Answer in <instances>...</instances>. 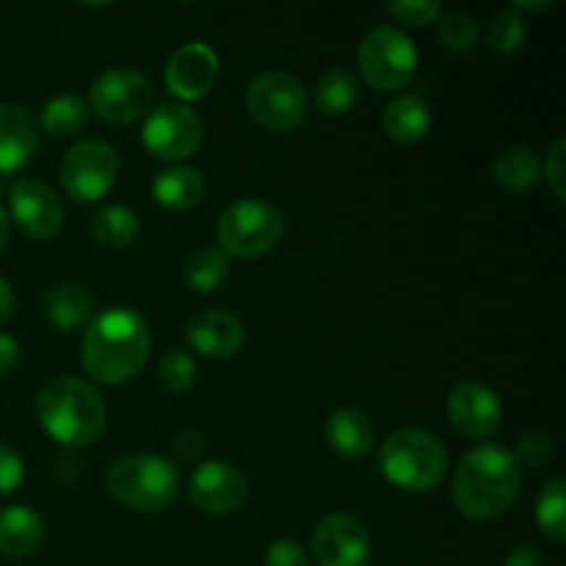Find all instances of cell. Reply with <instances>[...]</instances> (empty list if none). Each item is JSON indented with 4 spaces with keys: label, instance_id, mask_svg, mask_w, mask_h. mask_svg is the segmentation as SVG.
Segmentation results:
<instances>
[{
    "label": "cell",
    "instance_id": "cell-1",
    "mask_svg": "<svg viewBox=\"0 0 566 566\" xmlns=\"http://www.w3.org/2000/svg\"><path fill=\"white\" fill-rule=\"evenodd\" d=\"M149 348L153 335L144 315L133 307H108L86 324L81 359L94 381L116 387L142 374Z\"/></svg>",
    "mask_w": 566,
    "mask_h": 566
},
{
    "label": "cell",
    "instance_id": "cell-2",
    "mask_svg": "<svg viewBox=\"0 0 566 566\" xmlns=\"http://www.w3.org/2000/svg\"><path fill=\"white\" fill-rule=\"evenodd\" d=\"M520 486H523V473L512 451L495 442H484L459 462L451 497L459 514L475 523H490L514 506Z\"/></svg>",
    "mask_w": 566,
    "mask_h": 566
},
{
    "label": "cell",
    "instance_id": "cell-3",
    "mask_svg": "<svg viewBox=\"0 0 566 566\" xmlns=\"http://www.w3.org/2000/svg\"><path fill=\"white\" fill-rule=\"evenodd\" d=\"M36 418L42 429L59 446L86 448L108 423V407L97 387L75 376H59L48 381L36 398Z\"/></svg>",
    "mask_w": 566,
    "mask_h": 566
},
{
    "label": "cell",
    "instance_id": "cell-4",
    "mask_svg": "<svg viewBox=\"0 0 566 566\" xmlns=\"http://www.w3.org/2000/svg\"><path fill=\"white\" fill-rule=\"evenodd\" d=\"M379 470L392 486L412 495L437 490L448 473V451L423 429H398L379 451Z\"/></svg>",
    "mask_w": 566,
    "mask_h": 566
},
{
    "label": "cell",
    "instance_id": "cell-5",
    "mask_svg": "<svg viewBox=\"0 0 566 566\" xmlns=\"http://www.w3.org/2000/svg\"><path fill=\"white\" fill-rule=\"evenodd\" d=\"M111 497L133 512H164L180 495V473L155 453H127L111 462L105 475Z\"/></svg>",
    "mask_w": 566,
    "mask_h": 566
},
{
    "label": "cell",
    "instance_id": "cell-6",
    "mask_svg": "<svg viewBox=\"0 0 566 566\" xmlns=\"http://www.w3.org/2000/svg\"><path fill=\"white\" fill-rule=\"evenodd\" d=\"M216 235L227 258L258 260L280 247L285 238V219L280 208L265 199L247 197L227 205L216 224Z\"/></svg>",
    "mask_w": 566,
    "mask_h": 566
},
{
    "label": "cell",
    "instance_id": "cell-7",
    "mask_svg": "<svg viewBox=\"0 0 566 566\" xmlns=\"http://www.w3.org/2000/svg\"><path fill=\"white\" fill-rule=\"evenodd\" d=\"M359 75L376 92H398L407 86L418 70V48L412 39L392 25L368 31L357 50Z\"/></svg>",
    "mask_w": 566,
    "mask_h": 566
},
{
    "label": "cell",
    "instance_id": "cell-8",
    "mask_svg": "<svg viewBox=\"0 0 566 566\" xmlns=\"http://www.w3.org/2000/svg\"><path fill=\"white\" fill-rule=\"evenodd\" d=\"M249 116L271 133H291L307 116V92L291 72L269 70L247 88Z\"/></svg>",
    "mask_w": 566,
    "mask_h": 566
},
{
    "label": "cell",
    "instance_id": "cell-9",
    "mask_svg": "<svg viewBox=\"0 0 566 566\" xmlns=\"http://www.w3.org/2000/svg\"><path fill=\"white\" fill-rule=\"evenodd\" d=\"M59 177L66 197L92 205L114 188L116 177H119V153L99 138L77 142L75 147L66 149Z\"/></svg>",
    "mask_w": 566,
    "mask_h": 566
},
{
    "label": "cell",
    "instance_id": "cell-10",
    "mask_svg": "<svg viewBox=\"0 0 566 566\" xmlns=\"http://www.w3.org/2000/svg\"><path fill=\"white\" fill-rule=\"evenodd\" d=\"M88 105L108 125H130L147 116L153 105V86L142 72L130 66H114L92 83Z\"/></svg>",
    "mask_w": 566,
    "mask_h": 566
},
{
    "label": "cell",
    "instance_id": "cell-11",
    "mask_svg": "<svg viewBox=\"0 0 566 566\" xmlns=\"http://www.w3.org/2000/svg\"><path fill=\"white\" fill-rule=\"evenodd\" d=\"M205 127L197 111L182 103H166L149 111L142 127V142L155 158L182 160L202 147Z\"/></svg>",
    "mask_w": 566,
    "mask_h": 566
},
{
    "label": "cell",
    "instance_id": "cell-12",
    "mask_svg": "<svg viewBox=\"0 0 566 566\" xmlns=\"http://www.w3.org/2000/svg\"><path fill=\"white\" fill-rule=\"evenodd\" d=\"M188 497L202 514L224 517L238 512L249 497V481L241 470L227 459H210L197 464L188 481Z\"/></svg>",
    "mask_w": 566,
    "mask_h": 566
},
{
    "label": "cell",
    "instance_id": "cell-13",
    "mask_svg": "<svg viewBox=\"0 0 566 566\" xmlns=\"http://www.w3.org/2000/svg\"><path fill=\"white\" fill-rule=\"evenodd\" d=\"M313 556L318 566H368L370 536L363 520L335 512L315 525Z\"/></svg>",
    "mask_w": 566,
    "mask_h": 566
},
{
    "label": "cell",
    "instance_id": "cell-14",
    "mask_svg": "<svg viewBox=\"0 0 566 566\" xmlns=\"http://www.w3.org/2000/svg\"><path fill=\"white\" fill-rule=\"evenodd\" d=\"M448 423L464 440H486L501 429L503 407L492 387L481 381H462L448 396Z\"/></svg>",
    "mask_w": 566,
    "mask_h": 566
},
{
    "label": "cell",
    "instance_id": "cell-15",
    "mask_svg": "<svg viewBox=\"0 0 566 566\" xmlns=\"http://www.w3.org/2000/svg\"><path fill=\"white\" fill-rule=\"evenodd\" d=\"M9 205L17 227L33 241H53L64 227V205L53 188L39 180H17Z\"/></svg>",
    "mask_w": 566,
    "mask_h": 566
},
{
    "label": "cell",
    "instance_id": "cell-16",
    "mask_svg": "<svg viewBox=\"0 0 566 566\" xmlns=\"http://www.w3.org/2000/svg\"><path fill=\"white\" fill-rule=\"evenodd\" d=\"M219 77V55L210 44L188 42L175 50L166 64V88L182 103L202 99Z\"/></svg>",
    "mask_w": 566,
    "mask_h": 566
},
{
    "label": "cell",
    "instance_id": "cell-17",
    "mask_svg": "<svg viewBox=\"0 0 566 566\" xmlns=\"http://www.w3.org/2000/svg\"><path fill=\"white\" fill-rule=\"evenodd\" d=\"M186 337L199 357L232 359L247 343L243 324L227 310H199L186 321Z\"/></svg>",
    "mask_w": 566,
    "mask_h": 566
},
{
    "label": "cell",
    "instance_id": "cell-18",
    "mask_svg": "<svg viewBox=\"0 0 566 566\" xmlns=\"http://www.w3.org/2000/svg\"><path fill=\"white\" fill-rule=\"evenodd\" d=\"M39 149L36 119L14 103H0V175L25 169Z\"/></svg>",
    "mask_w": 566,
    "mask_h": 566
},
{
    "label": "cell",
    "instance_id": "cell-19",
    "mask_svg": "<svg viewBox=\"0 0 566 566\" xmlns=\"http://www.w3.org/2000/svg\"><path fill=\"white\" fill-rule=\"evenodd\" d=\"M326 442L343 459H365L374 451L376 431L365 412L354 407H340L326 420Z\"/></svg>",
    "mask_w": 566,
    "mask_h": 566
},
{
    "label": "cell",
    "instance_id": "cell-20",
    "mask_svg": "<svg viewBox=\"0 0 566 566\" xmlns=\"http://www.w3.org/2000/svg\"><path fill=\"white\" fill-rule=\"evenodd\" d=\"M44 315L55 332H75L94 315V296L83 282L66 280L44 293Z\"/></svg>",
    "mask_w": 566,
    "mask_h": 566
},
{
    "label": "cell",
    "instance_id": "cell-21",
    "mask_svg": "<svg viewBox=\"0 0 566 566\" xmlns=\"http://www.w3.org/2000/svg\"><path fill=\"white\" fill-rule=\"evenodd\" d=\"M208 191V180L193 166H169V169L158 171L153 180V197L164 210H182L197 208Z\"/></svg>",
    "mask_w": 566,
    "mask_h": 566
},
{
    "label": "cell",
    "instance_id": "cell-22",
    "mask_svg": "<svg viewBox=\"0 0 566 566\" xmlns=\"http://www.w3.org/2000/svg\"><path fill=\"white\" fill-rule=\"evenodd\" d=\"M44 539V523L33 509L9 506L0 512V556L28 558Z\"/></svg>",
    "mask_w": 566,
    "mask_h": 566
},
{
    "label": "cell",
    "instance_id": "cell-23",
    "mask_svg": "<svg viewBox=\"0 0 566 566\" xmlns=\"http://www.w3.org/2000/svg\"><path fill=\"white\" fill-rule=\"evenodd\" d=\"M381 127L396 144H418L431 130V108L415 94H401L381 114Z\"/></svg>",
    "mask_w": 566,
    "mask_h": 566
},
{
    "label": "cell",
    "instance_id": "cell-24",
    "mask_svg": "<svg viewBox=\"0 0 566 566\" xmlns=\"http://www.w3.org/2000/svg\"><path fill=\"white\" fill-rule=\"evenodd\" d=\"M313 103L324 116L348 114L359 103V81L346 66H332L315 81Z\"/></svg>",
    "mask_w": 566,
    "mask_h": 566
},
{
    "label": "cell",
    "instance_id": "cell-25",
    "mask_svg": "<svg viewBox=\"0 0 566 566\" xmlns=\"http://www.w3.org/2000/svg\"><path fill=\"white\" fill-rule=\"evenodd\" d=\"M492 175H495L497 186H503L506 191L523 193L539 182L542 175V160L534 149L528 147H509L492 164Z\"/></svg>",
    "mask_w": 566,
    "mask_h": 566
},
{
    "label": "cell",
    "instance_id": "cell-26",
    "mask_svg": "<svg viewBox=\"0 0 566 566\" xmlns=\"http://www.w3.org/2000/svg\"><path fill=\"white\" fill-rule=\"evenodd\" d=\"M142 235L138 216L125 205H105L92 216V238L105 249H127Z\"/></svg>",
    "mask_w": 566,
    "mask_h": 566
},
{
    "label": "cell",
    "instance_id": "cell-27",
    "mask_svg": "<svg viewBox=\"0 0 566 566\" xmlns=\"http://www.w3.org/2000/svg\"><path fill=\"white\" fill-rule=\"evenodd\" d=\"M227 276H230V258L216 247L197 249L186 260V269H182V282L197 293L219 291L227 282Z\"/></svg>",
    "mask_w": 566,
    "mask_h": 566
},
{
    "label": "cell",
    "instance_id": "cell-28",
    "mask_svg": "<svg viewBox=\"0 0 566 566\" xmlns=\"http://www.w3.org/2000/svg\"><path fill=\"white\" fill-rule=\"evenodd\" d=\"M86 119L88 105L81 97H75V94H61V97L48 99L42 108V116H39L44 133H50L55 138L75 136L77 130L86 127Z\"/></svg>",
    "mask_w": 566,
    "mask_h": 566
},
{
    "label": "cell",
    "instance_id": "cell-29",
    "mask_svg": "<svg viewBox=\"0 0 566 566\" xmlns=\"http://www.w3.org/2000/svg\"><path fill=\"white\" fill-rule=\"evenodd\" d=\"M566 481L562 475L547 481L542 486L539 497H536V523H539L542 534L551 536L553 542L566 539Z\"/></svg>",
    "mask_w": 566,
    "mask_h": 566
},
{
    "label": "cell",
    "instance_id": "cell-30",
    "mask_svg": "<svg viewBox=\"0 0 566 566\" xmlns=\"http://www.w3.org/2000/svg\"><path fill=\"white\" fill-rule=\"evenodd\" d=\"M525 36H528L525 17L514 9H503L490 20V28H486V48L492 53L509 55L523 48Z\"/></svg>",
    "mask_w": 566,
    "mask_h": 566
},
{
    "label": "cell",
    "instance_id": "cell-31",
    "mask_svg": "<svg viewBox=\"0 0 566 566\" xmlns=\"http://www.w3.org/2000/svg\"><path fill=\"white\" fill-rule=\"evenodd\" d=\"M437 33L451 53H468L479 44V22L468 11H448L437 17Z\"/></svg>",
    "mask_w": 566,
    "mask_h": 566
},
{
    "label": "cell",
    "instance_id": "cell-32",
    "mask_svg": "<svg viewBox=\"0 0 566 566\" xmlns=\"http://www.w3.org/2000/svg\"><path fill=\"white\" fill-rule=\"evenodd\" d=\"M158 381L169 392H186L191 390L197 381V359L182 348H171L164 359L158 363Z\"/></svg>",
    "mask_w": 566,
    "mask_h": 566
},
{
    "label": "cell",
    "instance_id": "cell-33",
    "mask_svg": "<svg viewBox=\"0 0 566 566\" xmlns=\"http://www.w3.org/2000/svg\"><path fill=\"white\" fill-rule=\"evenodd\" d=\"M514 462L525 468H545L553 459V437L545 431H525L514 448Z\"/></svg>",
    "mask_w": 566,
    "mask_h": 566
},
{
    "label": "cell",
    "instance_id": "cell-34",
    "mask_svg": "<svg viewBox=\"0 0 566 566\" xmlns=\"http://www.w3.org/2000/svg\"><path fill=\"white\" fill-rule=\"evenodd\" d=\"M387 11L403 25L426 28L440 17V3L437 0H390Z\"/></svg>",
    "mask_w": 566,
    "mask_h": 566
},
{
    "label": "cell",
    "instance_id": "cell-35",
    "mask_svg": "<svg viewBox=\"0 0 566 566\" xmlns=\"http://www.w3.org/2000/svg\"><path fill=\"white\" fill-rule=\"evenodd\" d=\"M564 160H566V138H556L545 158V177L551 191L556 193L558 202L566 199V171H564Z\"/></svg>",
    "mask_w": 566,
    "mask_h": 566
},
{
    "label": "cell",
    "instance_id": "cell-36",
    "mask_svg": "<svg viewBox=\"0 0 566 566\" xmlns=\"http://www.w3.org/2000/svg\"><path fill=\"white\" fill-rule=\"evenodd\" d=\"M22 479H25V464L20 453L0 442V497L11 495L22 484Z\"/></svg>",
    "mask_w": 566,
    "mask_h": 566
},
{
    "label": "cell",
    "instance_id": "cell-37",
    "mask_svg": "<svg viewBox=\"0 0 566 566\" xmlns=\"http://www.w3.org/2000/svg\"><path fill=\"white\" fill-rule=\"evenodd\" d=\"M263 566H310V556L298 542L276 539L265 551Z\"/></svg>",
    "mask_w": 566,
    "mask_h": 566
},
{
    "label": "cell",
    "instance_id": "cell-38",
    "mask_svg": "<svg viewBox=\"0 0 566 566\" xmlns=\"http://www.w3.org/2000/svg\"><path fill=\"white\" fill-rule=\"evenodd\" d=\"M202 448H205V437L202 431L197 429L182 431L175 442V451L177 457H180V462H197V459L202 457Z\"/></svg>",
    "mask_w": 566,
    "mask_h": 566
},
{
    "label": "cell",
    "instance_id": "cell-39",
    "mask_svg": "<svg viewBox=\"0 0 566 566\" xmlns=\"http://www.w3.org/2000/svg\"><path fill=\"white\" fill-rule=\"evenodd\" d=\"M20 365V343L11 335L0 332V379L9 376Z\"/></svg>",
    "mask_w": 566,
    "mask_h": 566
},
{
    "label": "cell",
    "instance_id": "cell-40",
    "mask_svg": "<svg viewBox=\"0 0 566 566\" xmlns=\"http://www.w3.org/2000/svg\"><path fill=\"white\" fill-rule=\"evenodd\" d=\"M503 566H547L545 553L534 545H517L512 553H509L506 564Z\"/></svg>",
    "mask_w": 566,
    "mask_h": 566
},
{
    "label": "cell",
    "instance_id": "cell-41",
    "mask_svg": "<svg viewBox=\"0 0 566 566\" xmlns=\"http://www.w3.org/2000/svg\"><path fill=\"white\" fill-rule=\"evenodd\" d=\"M11 313H14V291H11L6 276H0V324L9 321Z\"/></svg>",
    "mask_w": 566,
    "mask_h": 566
},
{
    "label": "cell",
    "instance_id": "cell-42",
    "mask_svg": "<svg viewBox=\"0 0 566 566\" xmlns=\"http://www.w3.org/2000/svg\"><path fill=\"white\" fill-rule=\"evenodd\" d=\"M6 243H9V216H6L3 205H0V252L6 249Z\"/></svg>",
    "mask_w": 566,
    "mask_h": 566
}]
</instances>
